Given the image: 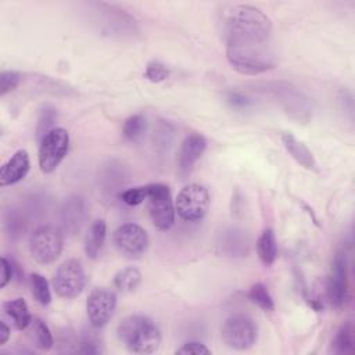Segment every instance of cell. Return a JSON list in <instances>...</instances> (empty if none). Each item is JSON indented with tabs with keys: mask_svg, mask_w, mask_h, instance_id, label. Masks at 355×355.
Listing matches in <instances>:
<instances>
[{
	"mask_svg": "<svg viewBox=\"0 0 355 355\" xmlns=\"http://www.w3.org/2000/svg\"><path fill=\"white\" fill-rule=\"evenodd\" d=\"M21 80V75L15 71H3L0 75V96L12 92Z\"/></svg>",
	"mask_w": 355,
	"mask_h": 355,
	"instance_id": "obj_31",
	"label": "cell"
},
{
	"mask_svg": "<svg viewBox=\"0 0 355 355\" xmlns=\"http://www.w3.org/2000/svg\"><path fill=\"white\" fill-rule=\"evenodd\" d=\"M141 283V273L136 268H123L114 276V286L122 293L135 291Z\"/></svg>",
	"mask_w": 355,
	"mask_h": 355,
	"instance_id": "obj_22",
	"label": "cell"
},
{
	"mask_svg": "<svg viewBox=\"0 0 355 355\" xmlns=\"http://www.w3.org/2000/svg\"><path fill=\"white\" fill-rule=\"evenodd\" d=\"M57 121V110L53 108L51 105H46L37 119V126H36V136L39 140H42L50 130L54 129V123Z\"/></svg>",
	"mask_w": 355,
	"mask_h": 355,
	"instance_id": "obj_26",
	"label": "cell"
},
{
	"mask_svg": "<svg viewBox=\"0 0 355 355\" xmlns=\"http://www.w3.org/2000/svg\"><path fill=\"white\" fill-rule=\"evenodd\" d=\"M87 218V204L80 196H69L60 208V222L64 232L75 234L80 230Z\"/></svg>",
	"mask_w": 355,
	"mask_h": 355,
	"instance_id": "obj_12",
	"label": "cell"
},
{
	"mask_svg": "<svg viewBox=\"0 0 355 355\" xmlns=\"http://www.w3.org/2000/svg\"><path fill=\"white\" fill-rule=\"evenodd\" d=\"M86 286V273L78 259L64 261L55 270L53 277V288L61 298L78 297Z\"/></svg>",
	"mask_w": 355,
	"mask_h": 355,
	"instance_id": "obj_6",
	"label": "cell"
},
{
	"mask_svg": "<svg viewBox=\"0 0 355 355\" xmlns=\"http://www.w3.org/2000/svg\"><path fill=\"white\" fill-rule=\"evenodd\" d=\"M218 25L233 69L243 75H259L276 65L272 22L261 10L247 4L225 6Z\"/></svg>",
	"mask_w": 355,
	"mask_h": 355,
	"instance_id": "obj_1",
	"label": "cell"
},
{
	"mask_svg": "<svg viewBox=\"0 0 355 355\" xmlns=\"http://www.w3.org/2000/svg\"><path fill=\"white\" fill-rule=\"evenodd\" d=\"M116 308V295L107 287L94 288L86 300V313L89 323L100 329L108 323Z\"/></svg>",
	"mask_w": 355,
	"mask_h": 355,
	"instance_id": "obj_9",
	"label": "cell"
},
{
	"mask_svg": "<svg viewBox=\"0 0 355 355\" xmlns=\"http://www.w3.org/2000/svg\"><path fill=\"white\" fill-rule=\"evenodd\" d=\"M144 76L151 82H162L169 76V69L159 61H150L146 67Z\"/></svg>",
	"mask_w": 355,
	"mask_h": 355,
	"instance_id": "obj_29",
	"label": "cell"
},
{
	"mask_svg": "<svg viewBox=\"0 0 355 355\" xmlns=\"http://www.w3.org/2000/svg\"><path fill=\"white\" fill-rule=\"evenodd\" d=\"M205 148L207 140L201 135L193 133L183 140L178 154V173L182 179L191 173L196 162L201 158Z\"/></svg>",
	"mask_w": 355,
	"mask_h": 355,
	"instance_id": "obj_13",
	"label": "cell"
},
{
	"mask_svg": "<svg viewBox=\"0 0 355 355\" xmlns=\"http://www.w3.org/2000/svg\"><path fill=\"white\" fill-rule=\"evenodd\" d=\"M282 141L284 148L288 151V154L304 168L312 169L315 166V158L309 148L300 141L297 137H294L291 133H283Z\"/></svg>",
	"mask_w": 355,
	"mask_h": 355,
	"instance_id": "obj_15",
	"label": "cell"
},
{
	"mask_svg": "<svg viewBox=\"0 0 355 355\" xmlns=\"http://www.w3.org/2000/svg\"><path fill=\"white\" fill-rule=\"evenodd\" d=\"M148 211L154 226L162 232L172 227L175 222V208L171 190L166 184H148Z\"/></svg>",
	"mask_w": 355,
	"mask_h": 355,
	"instance_id": "obj_8",
	"label": "cell"
},
{
	"mask_svg": "<svg viewBox=\"0 0 355 355\" xmlns=\"http://www.w3.org/2000/svg\"><path fill=\"white\" fill-rule=\"evenodd\" d=\"M209 208V194L207 189L198 183L184 186L176 197L178 215L187 222L202 219Z\"/></svg>",
	"mask_w": 355,
	"mask_h": 355,
	"instance_id": "obj_7",
	"label": "cell"
},
{
	"mask_svg": "<svg viewBox=\"0 0 355 355\" xmlns=\"http://www.w3.org/2000/svg\"><path fill=\"white\" fill-rule=\"evenodd\" d=\"M29 284H31V291L35 300L40 305H49L51 301V293L49 287V282L46 277H43L39 273H32L29 276Z\"/></svg>",
	"mask_w": 355,
	"mask_h": 355,
	"instance_id": "obj_24",
	"label": "cell"
},
{
	"mask_svg": "<svg viewBox=\"0 0 355 355\" xmlns=\"http://www.w3.org/2000/svg\"><path fill=\"white\" fill-rule=\"evenodd\" d=\"M10 338V327L4 320H0V345H4Z\"/></svg>",
	"mask_w": 355,
	"mask_h": 355,
	"instance_id": "obj_34",
	"label": "cell"
},
{
	"mask_svg": "<svg viewBox=\"0 0 355 355\" xmlns=\"http://www.w3.org/2000/svg\"><path fill=\"white\" fill-rule=\"evenodd\" d=\"M121 200L126 204V205H139L141 204L144 200L148 198V184L147 186H137V187H132V189H126L119 194Z\"/></svg>",
	"mask_w": 355,
	"mask_h": 355,
	"instance_id": "obj_28",
	"label": "cell"
},
{
	"mask_svg": "<svg viewBox=\"0 0 355 355\" xmlns=\"http://www.w3.org/2000/svg\"><path fill=\"white\" fill-rule=\"evenodd\" d=\"M119 341L135 354H151L161 344V333L153 319L146 315H129L116 329Z\"/></svg>",
	"mask_w": 355,
	"mask_h": 355,
	"instance_id": "obj_2",
	"label": "cell"
},
{
	"mask_svg": "<svg viewBox=\"0 0 355 355\" xmlns=\"http://www.w3.org/2000/svg\"><path fill=\"white\" fill-rule=\"evenodd\" d=\"M258 327L255 320L247 313L229 316L220 329L223 343L234 349H248L255 344Z\"/></svg>",
	"mask_w": 355,
	"mask_h": 355,
	"instance_id": "obj_3",
	"label": "cell"
},
{
	"mask_svg": "<svg viewBox=\"0 0 355 355\" xmlns=\"http://www.w3.org/2000/svg\"><path fill=\"white\" fill-rule=\"evenodd\" d=\"M64 245L62 233L58 227L51 225H43L33 230L29 239V250L35 261L39 263L54 262Z\"/></svg>",
	"mask_w": 355,
	"mask_h": 355,
	"instance_id": "obj_4",
	"label": "cell"
},
{
	"mask_svg": "<svg viewBox=\"0 0 355 355\" xmlns=\"http://www.w3.org/2000/svg\"><path fill=\"white\" fill-rule=\"evenodd\" d=\"M248 298L251 302H254L257 306H259L263 311H273L275 309V302L272 295L269 294L268 288L262 284V283H255L250 287L248 293H247Z\"/></svg>",
	"mask_w": 355,
	"mask_h": 355,
	"instance_id": "obj_25",
	"label": "cell"
},
{
	"mask_svg": "<svg viewBox=\"0 0 355 355\" xmlns=\"http://www.w3.org/2000/svg\"><path fill=\"white\" fill-rule=\"evenodd\" d=\"M114 243L123 255L135 258L146 251L148 237L140 225L123 223L114 232Z\"/></svg>",
	"mask_w": 355,
	"mask_h": 355,
	"instance_id": "obj_11",
	"label": "cell"
},
{
	"mask_svg": "<svg viewBox=\"0 0 355 355\" xmlns=\"http://www.w3.org/2000/svg\"><path fill=\"white\" fill-rule=\"evenodd\" d=\"M69 150V133L64 128L50 130L39 144V166L42 172L50 173L57 169Z\"/></svg>",
	"mask_w": 355,
	"mask_h": 355,
	"instance_id": "obj_5",
	"label": "cell"
},
{
	"mask_svg": "<svg viewBox=\"0 0 355 355\" xmlns=\"http://www.w3.org/2000/svg\"><path fill=\"white\" fill-rule=\"evenodd\" d=\"M176 354H184V355H201V354H211V349L207 348L202 343L198 341H189L183 344L180 348L176 349Z\"/></svg>",
	"mask_w": 355,
	"mask_h": 355,
	"instance_id": "obj_32",
	"label": "cell"
},
{
	"mask_svg": "<svg viewBox=\"0 0 355 355\" xmlns=\"http://www.w3.org/2000/svg\"><path fill=\"white\" fill-rule=\"evenodd\" d=\"M257 254L265 266H270L277 257V241L272 229H265L257 241Z\"/></svg>",
	"mask_w": 355,
	"mask_h": 355,
	"instance_id": "obj_20",
	"label": "cell"
},
{
	"mask_svg": "<svg viewBox=\"0 0 355 355\" xmlns=\"http://www.w3.org/2000/svg\"><path fill=\"white\" fill-rule=\"evenodd\" d=\"M28 337L31 343L40 351H49L54 345L53 334L49 326L39 318H33L28 326Z\"/></svg>",
	"mask_w": 355,
	"mask_h": 355,
	"instance_id": "obj_18",
	"label": "cell"
},
{
	"mask_svg": "<svg viewBox=\"0 0 355 355\" xmlns=\"http://www.w3.org/2000/svg\"><path fill=\"white\" fill-rule=\"evenodd\" d=\"M78 344H79L78 352H80V354H100L101 352V344H100L98 338L94 334H92L90 331H86L80 337V341Z\"/></svg>",
	"mask_w": 355,
	"mask_h": 355,
	"instance_id": "obj_30",
	"label": "cell"
},
{
	"mask_svg": "<svg viewBox=\"0 0 355 355\" xmlns=\"http://www.w3.org/2000/svg\"><path fill=\"white\" fill-rule=\"evenodd\" d=\"M31 159L26 150L15 151L7 162L3 164L0 171V184L11 186L21 182L29 172Z\"/></svg>",
	"mask_w": 355,
	"mask_h": 355,
	"instance_id": "obj_14",
	"label": "cell"
},
{
	"mask_svg": "<svg viewBox=\"0 0 355 355\" xmlns=\"http://www.w3.org/2000/svg\"><path fill=\"white\" fill-rule=\"evenodd\" d=\"M107 236V225L103 219H97L92 223L86 240H85V252L89 258H97Z\"/></svg>",
	"mask_w": 355,
	"mask_h": 355,
	"instance_id": "obj_17",
	"label": "cell"
},
{
	"mask_svg": "<svg viewBox=\"0 0 355 355\" xmlns=\"http://www.w3.org/2000/svg\"><path fill=\"white\" fill-rule=\"evenodd\" d=\"M347 290H348V262L347 255L344 251H338L334 255L333 266H331V275L326 284L327 298L330 304L340 309L343 308L345 298H347Z\"/></svg>",
	"mask_w": 355,
	"mask_h": 355,
	"instance_id": "obj_10",
	"label": "cell"
},
{
	"mask_svg": "<svg viewBox=\"0 0 355 355\" xmlns=\"http://www.w3.org/2000/svg\"><path fill=\"white\" fill-rule=\"evenodd\" d=\"M147 130V119L143 114H135L129 116L125 123L122 133L129 141H139Z\"/></svg>",
	"mask_w": 355,
	"mask_h": 355,
	"instance_id": "obj_23",
	"label": "cell"
},
{
	"mask_svg": "<svg viewBox=\"0 0 355 355\" xmlns=\"http://www.w3.org/2000/svg\"><path fill=\"white\" fill-rule=\"evenodd\" d=\"M3 311L12 320L14 326L18 330L28 329L33 319L24 298H14L3 302Z\"/></svg>",
	"mask_w": 355,
	"mask_h": 355,
	"instance_id": "obj_16",
	"label": "cell"
},
{
	"mask_svg": "<svg viewBox=\"0 0 355 355\" xmlns=\"http://www.w3.org/2000/svg\"><path fill=\"white\" fill-rule=\"evenodd\" d=\"M21 275H22V270L15 261L1 257V283H0L1 288H4L12 279L19 280Z\"/></svg>",
	"mask_w": 355,
	"mask_h": 355,
	"instance_id": "obj_27",
	"label": "cell"
},
{
	"mask_svg": "<svg viewBox=\"0 0 355 355\" xmlns=\"http://www.w3.org/2000/svg\"><path fill=\"white\" fill-rule=\"evenodd\" d=\"M219 245H220L222 251L225 254H227L229 257H236V255L241 257V255L247 254L248 240L241 230L229 229L227 232L223 233Z\"/></svg>",
	"mask_w": 355,
	"mask_h": 355,
	"instance_id": "obj_19",
	"label": "cell"
},
{
	"mask_svg": "<svg viewBox=\"0 0 355 355\" xmlns=\"http://www.w3.org/2000/svg\"><path fill=\"white\" fill-rule=\"evenodd\" d=\"M331 347H333V352L338 355H348L354 352V347H355L354 327L349 322H345L338 327L333 338Z\"/></svg>",
	"mask_w": 355,
	"mask_h": 355,
	"instance_id": "obj_21",
	"label": "cell"
},
{
	"mask_svg": "<svg viewBox=\"0 0 355 355\" xmlns=\"http://www.w3.org/2000/svg\"><path fill=\"white\" fill-rule=\"evenodd\" d=\"M227 103L234 108H245L250 105V100L245 96L236 92L227 93Z\"/></svg>",
	"mask_w": 355,
	"mask_h": 355,
	"instance_id": "obj_33",
	"label": "cell"
}]
</instances>
